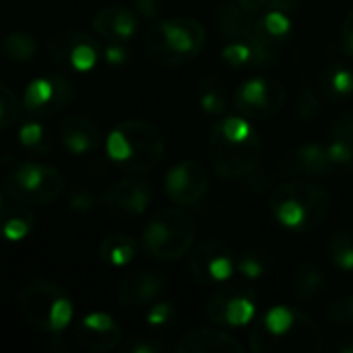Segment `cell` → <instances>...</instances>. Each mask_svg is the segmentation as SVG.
Returning <instances> with one entry per match:
<instances>
[{
  "label": "cell",
  "instance_id": "cell-1",
  "mask_svg": "<svg viewBox=\"0 0 353 353\" xmlns=\"http://www.w3.org/2000/svg\"><path fill=\"white\" fill-rule=\"evenodd\" d=\"M250 350L256 353L319 352L323 335L319 325L300 308L275 306L250 331Z\"/></svg>",
  "mask_w": 353,
  "mask_h": 353
},
{
  "label": "cell",
  "instance_id": "cell-2",
  "mask_svg": "<svg viewBox=\"0 0 353 353\" xmlns=\"http://www.w3.org/2000/svg\"><path fill=\"white\" fill-rule=\"evenodd\" d=\"M108 157L128 174H147L159 165L165 143L161 132L147 120L118 122L105 139Z\"/></svg>",
  "mask_w": 353,
  "mask_h": 353
},
{
  "label": "cell",
  "instance_id": "cell-3",
  "mask_svg": "<svg viewBox=\"0 0 353 353\" xmlns=\"http://www.w3.org/2000/svg\"><path fill=\"white\" fill-rule=\"evenodd\" d=\"M207 43L205 27L190 17L155 21L145 33V54L157 66H184L192 62Z\"/></svg>",
  "mask_w": 353,
  "mask_h": 353
},
{
  "label": "cell",
  "instance_id": "cell-4",
  "mask_svg": "<svg viewBox=\"0 0 353 353\" xmlns=\"http://www.w3.org/2000/svg\"><path fill=\"white\" fill-rule=\"evenodd\" d=\"M331 213V196L323 186L306 180L288 182L271 194V215L292 232H312Z\"/></svg>",
  "mask_w": 353,
  "mask_h": 353
},
{
  "label": "cell",
  "instance_id": "cell-5",
  "mask_svg": "<svg viewBox=\"0 0 353 353\" xmlns=\"http://www.w3.org/2000/svg\"><path fill=\"white\" fill-rule=\"evenodd\" d=\"M196 238V225L188 211L178 207H163L155 211L143 230L145 252L161 263L180 261L190 252Z\"/></svg>",
  "mask_w": 353,
  "mask_h": 353
},
{
  "label": "cell",
  "instance_id": "cell-6",
  "mask_svg": "<svg viewBox=\"0 0 353 353\" xmlns=\"http://www.w3.org/2000/svg\"><path fill=\"white\" fill-rule=\"evenodd\" d=\"M23 316L39 331L58 333L72 321V300L68 292L50 279H31L19 292Z\"/></svg>",
  "mask_w": 353,
  "mask_h": 353
},
{
  "label": "cell",
  "instance_id": "cell-7",
  "mask_svg": "<svg viewBox=\"0 0 353 353\" xmlns=\"http://www.w3.org/2000/svg\"><path fill=\"white\" fill-rule=\"evenodd\" d=\"M207 153L213 172L223 180L236 182L256 172L263 157V141L256 130L246 139H232L215 124L209 132Z\"/></svg>",
  "mask_w": 353,
  "mask_h": 353
},
{
  "label": "cell",
  "instance_id": "cell-8",
  "mask_svg": "<svg viewBox=\"0 0 353 353\" xmlns=\"http://www.w3.org/2000/svg\"><path fill=\"white\" fill-rule=\"evenodd\" d=\"M4 192L19 205L46 207L64 192V178L54 165L19 161L4 176Z\"/></svg>",
  "mask_w": 353,
  "mask_h": 353
},
{
  "label": "cell",
  "instance_id": "cell-9",
  "mask_svg": "<svg viewBox=\"0 0 353 353\" xmlns=\"http://www.w3.org/2000/svg\"><path fill=\"white\" fill-rule=\"evenodd\" d=\"M48 56L64 72H89L101 58V46L87 31L62 29L50 35Z\"/></svg>",
  "mask_w": 353,
  "mask_h": 353
},
{
  "label": "cell",
  "instance_id": "cell-10",
  "mask_svg": "<svg viewBox=\"0 0 353 353\" xmlns=\"http://www.w3.org/2000/svg\"><path fill=\"white\" fill-rule=\"evenodd\" d=\"M74 99V83L60 72L33 79L23 95V108L29 118L43 120L64 112Z\"/></svg>",
  "mask_w": 353,
  "mask_h": 353
},
{
  "label": "cell",
  "instance_id": "cell-11",
  "mask_svg": "<svg viewBox=\"0 0 353 353\" xmlns=\"http://www.w3.org/2000/svg\"><path fill=\"white\" fill-rule=\"evenodd\" d=\"M238 254L221 240L209 238L188 252V269L196 283L205 288L223 285L234 277Z\"/></svg>",
  "mask_w": 353,
  "mask_h": 353
},
{
  "label": "cell",
  "instance_id": "cell-12",
  "mask_svg": "<svg viewBox=\"0 0 353 353\" xmlns=\"http://www.w3.org/2000/svg\"><path fill=\"white\" fill-rule=\"evenodd\" d=\"M288 101L285 85L267 74H259L242 83L236 91V110L248 120H267L283 110Z\"/></svg>",
  "mask_w": 353,
  "mask_h": 353
},
{
  "label": "cell",
  "instance_id": "cell-13",
  "mask_svg": "<svg viewBox=\"0 0 353 353\" xmlns=\"http://www.w3.org/2000/svg\"><path fill=\"white\" fill-rule=\"evenodd\" d=\"M207 316L221 327H246L256 314V292L246 283L221 285L209 298Z\"/></svg>",
  "mask_w": 353,
  "mask_h": 353
},
{
  "label": "cell",
  "instance_id": "cell-14",
  "mask_svg": "<svg viewBox=\"0 0 353 353\" xmlns=\"http://www.w3.org/2000/svg\"><path fill=\"white\" fill-rule=\"evenodd\" d=\"M153 201V188L143 178H122L110 184L101 196L103 207L118 219L141 217Z\"/></svg>",
  "mask_w": 353,
  "mask_h": 353
},
{
  "label": "cell",
  "instance_id": "cell-15",
  "mask_svg": "<svg viewBox=\"0 0 353 353\" xmlns=\"http://www.w3.org/2000/svg\"><path fill=\"white\" fill-rule=\"evenodd\" d=\"M163 186L172 203L180 207H190V205H196L207 194L209 172L201 161L188 159V161L174 165L168 172Z\"/></svg>",
  "mask_w": 353,
  "mask_h": 353
},
{
  "label": "cell",
  "instance_id": "cell-16",
  "mask_svg": "<svg viewBox=\"0 0 353 353\" xmlns=\"http://www.w3.org/2000/svg\"><path fill=\"white\" fill-rule=\"evenodd\" d=\"M165 277L153 269H139L126 273L116 290V300L124 308L153 306L165 292Z\"/></svg>",
  "mask_w": 353,
  "mask_h": 353
},
{
  "label": "cell",
  "instance_id": "cell-17",
  "mask_svg": "<svg viewBox=\"0 0 353 353\" xmlns=\"http://www.w3.org/2000/svg\"><path fill=\"white\" fill-rule=\"evenodd\" d=\"M72 339L87 352H112L122 341V329L110 314L91 312L74 325Z\"/></svg>",
  "mask_w": 353,
  "mask_h": 353
},
{
  "label": "cell",
  "instance_id": "cell-18",
  "mask_svg": "<svg viewBox=\"0 0 353 353\" xmlns=\"http://www.w3.org/2000/svg\"><path fill=\"white\" fill-rule=\"evenodd\" d=\"M93 29L99 37L112 43H126L134 37L139 31V19L137 14L120 4L103 6L93 17Z\"/></svg>",
  "mask_w": 353,
  "mask_h": 353
},
{
  "label": "cell",
  "instance_id": "cell-19",
  "mask_svg": "<svg viewBox=\"0 0 353 353\" xmlns=\"http://www.w3.org/2000/svg\"><path fill=\"white\" fill-rule=\"evenodd\" d=\"M178 353H244L246 347L230 333L209 327H199L184 333L174 345Z\"/></svg>",
  "mask_w": 353,
  "mask_h": 353
},
{
  "label": "cell",
  "instance_id": "cell-20",
  "mask_svg": "<svg viewBox=\"0 0 353 353\" xmlns=\"http://www.w3.org/2000/svg\"><path fill=\"white\" fill-rule=\"evenodd\" d=\"M60 141L70 155L83 157V155H91L99 149L101 132H99V126L91 118L68 116L60 124Z\"/></svg>",
  "mask_w": 353,
  "mask_h": 353
},
{
  "label": "cell",
  "instance_id": "cell-21",
  "mask_svg": "<svg viewBox=\"0 0 353 353\" xmlns=\"http://www.w3.org/2000/svg\"><path fill=\"white\" fill-rule=\"evenodd\" d=\"M288 170L292 176H298V178H321V176H329L331 172H335L327 155V147L314 145V143L298 147L288 159Z\"/></svg>",
  "mask_w": 353,
  "mask_h": 353
},
{
  "label": "cell",
  "instance_id": "cell-22",
  "mask_svg": "<svg viewBox=\"0 0 353 353\" xmlns=\"http://www.w3.org/2000/svg\"><path fill=\"white\" fill-rule=\"evenodd\" d=\"M259 17H261V10H252L244 6L242 2L234 0V2H228L219 10L217 25H219V31L228 39H246L250 31L254 29Z\"/></svg>",
  "mask_w": 353,
  "mask_h": 353
},
{
  "label": "cell",
  "instance_id": "cell-23",
  "mask_svg": "<svg viewBox=\"0 0 353 353\" xmlns=\"http://www.w3.org/2000/svg\"><path fill=\"white\" fill-rule=\"evenodd\" d=\"M325 290V273L314 263H300L292 275V294L300 302H314Z\"/></svg>",
  "mask_w": 353,
  "mask_h": 353
},
{
  "label": "cell",
  "instance_id": "cell-24",
  "mask_svg": "<svg viewBox=\"0 0 353 353\" xmlns=\"http://www.w3.org/2000/svg\"><path fill=\"white\" fill-rule=\"evenodd\" d=\"M97 254L110 267H126L137 254V244L126 234H112L99 242Z\"/></svg>",
  "mask_w": 353,
  "mask_h": 353
},
{
  "label": "cell",
  "instance_id": "cell-25",
  "mask_svg": "<svg viewBox=\"0 0 353 353\" xmlns=\"http://www.w3.org/2000/svg\"><path fill=\"white\" fill-rule=\"evenodd\" d=\"M33 230V213L27 209V205H14V207H6L0 213V236L10 240V242H19L23 238L29 236V232Z\"/></svg>",
  "mask_w": 353,
  "mask_h": 353
},
{
  "label": "cell",
  "instance_id": "cell-26",
  "mask_svg": "<svg viewBox=\"0 0 353 353\" xmlns=\"http://www.w3.org/2000/svg\"><path fill=\"white\" fill-rule=\"evenodd\" d=\"M199 103L201 110L209 116H219L228 108L225 91H223V81L215 74H209L201 81L199 85Z\"/></svg>",
  "mask_w": 353,
  "mask_h": 353
},
{
  "label": "cell",
  "instance_id": "cell-27",
  "mask_svg": "<svg viewBox=\"0 0 353 353\" xmlns=\"http://www.w3.org/2000/svg\"><path fill=\"white\" fill-rule=\"evenodd\" d=\"M19 141L23 145L25 151H29L31 155H46L52 151V137L50 130L39 124L35 118L27 120L21 128H19Z\"/></svg>",
  "mask_w": 353,
  "mask_h": 353
},
{
  "label": "cell",
  "instance_id": "cell-28",
  "mask_svg": "<svg viewBox=\"0 0 353 353\" xmlns=\"http://www.w3.org/2000/svg\"><path fill=\"white\" fill-rule=\"evenodd\" d=\"M2 54L12 62H29L37 54L35 37L25 31H12L2 39Z\"/></svg>",
  "mask_w": 353,
  "mask_h": 353
},
{
  "label": "cell",
  "instance_id": "cell-29",
  "mask_svg": "<svg viewBox=\"0 0 353 353\" xmlns=\"http://www.w3.org/2000/svg\"><path fill=\"white\" fill-rule=\"evenodd\" d=\"M273 267V256L269 250L265 248H250L246 252H242L238 256V265L236 271L240 275H244L246 279H259L263 275H267Z\"/></svg>",
  "mask_w": 353,
  "mask_h": 353
},
{
  "label": "cell",
  "instance_id": "cell-30",
  "mask_svg": "<svg viewBox=\"0 0 353 353\" xmlns=\"http://www.w3.org/2000/svg\"><path fill=\"white\" fill-rule=\"evenodd\" d=\"M327 254L337 269L345 273L353 271V230L333 234L327 244Z\"/></svg>",
  "mask_w": 353,
  "mask_h": 353
},
{
  "label": "cell",
  "instance_id": "cell-31",
  "mask_svg": "<svg viewBox=\"0 0 353 353\" xmlns=\"http://www.w3.org/2000/svg\"><path fill=\"white\" fill-rule=\"evenodd\" d=\"M323 91L331 97H345L353 93V72L345 66H333L323 77Z\"/></svg>",
  "mask_w": 353,
  "mask_h": 353
},
{
  "label": "cell",
  "instance_id": "cell-32",
  "mask_svg": "<svg viewBox=\"0 0 353 353\" xmlns=\"http://www.w3.org/2000/svg\"><path fill=\"white\" fill-rule=\"evenodd\" d=\"M19 114H21L19 97L8 85L0 83V132L14 126L19 120Z\"/></svg>",
  "mask_w": 353,
  "mask_h": 353
},
{
  "label": "cell",
  "instance_id": "cell-33",
  "mask_svg": "<svg viewBox=\"0 0 353 353\" xmlns=\"http://www.w3.org/2000/svg\"><path fill=\"white\" fill-rule=\"evenodd\" d=\"M325 319L335 327H353V296H341L325 308Z\"/></svg>",
  "mask_w": 353,
  "mask_h": 353
},
{
  "label": "cell",
  "instance_id": "cell-34",
  "mask_svg": "<svg viewBox=\"0 0 353 353\" xmlns=\"http://www.w3.org/2000/svg\"><path fill=\"white\" fill-rule=\"evenodd\" d=\"M327 155L335 170H350L353 168V143L345 139H333L327 145Z\"/></svg>",
  "mask_w": 353,
  "mask_h": 353
},
{
  "label": "cell",
  "instance_id": "cell-35",
  "mask_svg": "<svg viewBox=\"0 0 353 353\" xmlns=\"http://www.w3.org/2000/svg\"><path fill=\"white\" fill-rule=\"evenodd\" d=\"M319 112H321V97H319V93L312 87L304 85L300 89L298 101H296V114H298V118L300 120H312V118L319 116Z\"/></svg>",
  "mask_w": 353,
  "mask_h": 353
},
{
  "label": "cell",
  "instance_id": "cell-36",
  "mask_svg": "<svg viewBox=\"0 0 353 353\" xmlns=\"http://www.w3.org/2000/svg\"><path fill=\"white\" fill-rule=\"evenodd\" d=\"M223 60L232 66H244V64H254V54L248 41L230 39V43L223 48Z\"/></svg>",
  "mask_w": 353,
  "mask_h": 353
},
{
  "label": "cell",
  "instance_id": "cell-37",
  "mask_svg": "<svg viewBox=\"0 0 353 353\" xmlns=\"http://www.w3.org/2000/svg\"><path fill=\"white\" fill-rule=\"evenodd\" d=\"M174 316H176V308L172 302H155L147 314V323L155 329H161V327L172 325Z\"/></svg>",
  "mask_w": 353,
  "mask_h": 353
},
{
  "label": "cell",
  "instance_id": "cell-38",
  "mask_svg": "<svg viewBox=\"0 0 353 353\" xmlns=\"http://www.w3.org/2000/svg\"><path fill=\"white\" fill-rule=\"evenodd\" d=\"M163 350L165 345L161 341H157L155 337H147V335H137L122 347L124 353H161Z\"/></svg>",
  "mask_w": 353,
  "mask_h": 353
},
{
  "label": "cell",
  "instance_id": "cell-39",
  "mask_svg": "<svg viewBox=\"0 0 353 353\" xmlns=\"http://www.w3.org/2000/svg\"><path fill=\"white\" fill-rule=\"evenodd\" d=\"M331 137L333 139H345V141L353 143V108L341 112L335 118V122L331 126Z\"/></svg>",
  "mask_w": 353,
  "mask_h": 353
},
{
  "label": "cell",
  "instance_id": "cell-40",
  "mask_svg": "<svg viewBox=\"0 0 353 353\" xmlns=\"http://www.w3.org/2000/svg\"><path fill=\"white\" fill-rule=\"evenodd\" d=\"M134 10L145 19H155L161 10V0H134Z\"/></svg>",
  "mask_w": 353,
  "mask_h": 353
},
{
  "label": "cell",
  "instance_id": "cell-41",
  "mask_svg": "<svg viewBox=\"0 0 353 353\" xmlns=\"http://www.w3.org/2000/svg\"><path fill=\"white\" fill-rule=\"evenodd\" d=\"M341 46H343L345 54L353 58V8L350 10V14L345 17L343 27H341Z\"/></svg>",
  "mask_w": 353,
  "mask_h": 353
},
{
  "label": "cell",
  "instance_id": "cell-42",
  "mask_svg": "<svg viewBox=\"0 0 353 353\" xmlns=\"http://www.w3.org/2000/svg\"><path fill=\"white\" fill-rule=\"evenodd\" d=\"M103 54H105V60L110 64H122L128 58V52H126L124 43H112V41H108V48H105Z\"/></svg>",
  "mask_w": 353,
  "mask_h": 353
},
{
  "label": "cell",
  "instance_id": "cell-43",
  "mask_svg": "<svg viewBox=\"0 0 353 353\" xmlns=\"http://www.w3.org/2000/svg\"><path fill=\"white\" fill-rule=\"evenodd\" d=\"M93 205H95V199H93L89 192H74L72 199H70V209H72V211L85 213V211H89Z\"/></svg>",
  "mask_w": 353,
  "mask_h": 353
},
{
  "label": "cell",
  "instance_id": "cell-44",
  "mask_svg": "<svg viewBox=\"0 0 353 353\" xmlns=\"http://www.w3.org/2000/svg\"><path fill=\"white\" fill-rule=\"evenodd\" d=\"M238 2H242L244 6H248V8H252V10H263V8H267V4H269V0H238Z\"/></svg>",
  "mask_w": 353,
  "mask_h": 353
},
{
  "label": "cell",
  "instance_id": "cell-45",
  "mask_svg": "<svg viewBox=\"0 0 353 353\" xmlns=\"http://www.w3.org/2000/svg\"><path fill=\"white\" fill-rule=\"evenodd\" d=\"M341 353H353V337H347L339 347H337Z\"/></svg>",
  "mask_w": 353,
  "mask_h": 353
},
{
  "label": "cell",
  "instance_id": "cell-46",
  "mask_svg": "<svg viewBox=\"0 0 353 353\" xmlns=\"http://www.w3.org/2000/svg\"><path fill=\"white\" fill-rule=\"evenodd\" d=\"M6 209V203H4V194H2V190H0V213Z\"/></svg>",
  "mask_w": 353,
  "mask_h": 353
}]
</instances>
